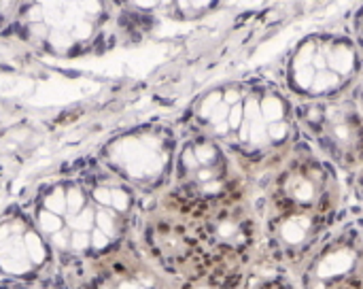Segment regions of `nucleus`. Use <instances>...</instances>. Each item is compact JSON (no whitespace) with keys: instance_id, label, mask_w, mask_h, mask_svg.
<instances>
[{"instance_id":"nucleus-14","label":"nucleus","mask_w":363,"mask_h":289,"mask_svg":"<svg viewBox=\"0 0 363 289\" xmlns=\"http://www.w3.org/2000/svg\"><path fill=\"white\" fill-rule=\"evenodd\" d=\"M247 268L249 266H230V264L208 266L198 275L177 283L174 289H242Z\"/></svg>"},{"instance_id":"nucleus-15","label":"nucleus","mask_w":363,"mask_h":289,"mask_svg":"<svg viewBox=\"0 0 363 289\" xmlns=\"http://www.w3.org/2000/svg\"><path fill=\"white\" fill-rule=\"evenodd\" d=\"M349 185V209L363 222V166L347 179Z\"/></svg>"},{"instance_id":"nucleus-13","label":"nucleus","mask_w":363,"mask_h":289,"mask_svg":"<svg viewBox=\"0 0 363 289\" xmlns=\"http://www.w3.org/2000/svg\"><path fill=\"white\" fill-rule=\"evenodd\" d=\"M242 289H300L296 273L257 258L245 273Z\"/></svg>"},{"instance_id":"nucleus-10","label":"nucleus","mask_w":363,"mask_h":289,"mask_svg":"<svg viewBox=\"0 0 363 289\" xmlns=\"http://www.w3.org/2000/svg\"><path fill=\"white\" fill-rule=\"evenodd\" d=\"M296 277L300 289H363V222L351 209Z\"/></svg>"},{"instance_id":"nucleus-1","label":"nucleus","mask_w":363,"mask_h":289,"mask_svg":"<svg viewBox=\"0 0 363 289\" xmlns=\"http://www.w3.org/2000/svg\"><path fill=\"white\" fill-rule=\"evenodd\" d=\"M149 207L98 162L43 185L26 215L57 266H100L136 241Z\"/></svg>"},{"instance_id":"nucleus-8","label":"nucleus","mask_w":363,"mask_h":289,"mask_svg":"<svg viewBox=\"0 0 363 289\" xmlns=\"http://www.w3.org/2000/svg\"><path fill=\"white\" fill-rule=\"evenodd\" d=\"M208 266H251L262 256V222L253 185L245 196L194 222Z\"/></svg>"},{"instance_id":"nucleus-11","label":"nucleus","mask_w":363,"mask_h":289,"mask_svg":"<svg viewBox=\"0 0 363 289\" xmlns=\"http://www.w3.org/2000/svg\"><path fill=\"white\" fill-rule=\"evenodd\" d=\"M43 13H21V30L30 43H40L47 51L66 55L72 49H85L98 36L106 34L104 23L108 19V4H96L91 13H85L89 4H38Z\"/></svg>"},{"instance_id":"nucleus-9","label":"nucleus","mask_w":363,"mask_h":289,"mask_svg":"<svg viewBox=\"0 0 363 289\" xmlns=\"http://www.w3.org/2000/svg\"><path fill=\"white\" fill-rule=\"evenodd\" d=\"M136 245L147 260L174 283L208 268L194 222L170 213L155 202L143 217Z\"/></svg>"},{"instance_id":"nucleus-7","label":"nucleus","mask_w":363,"mask_h":289,"mask_svg":"<svg viewBox=\"0 0 363 289\" xmlns=\"http://www.w3.org/2000/svg\"><path fill=\"white\" fill-rule=\"evenodd\" d=\"M300 136L347 179L363 166V117L353 96L296 102Z\"/></svg>"},{"instance_id":"nucleus-3","label":"nucleus","mask_w":363,"mask_h":289,"mask_svg":"<svg viewBox=\"0 0 363 289\" xmlns=\"http://www.w3.org/2000/svg\"><path fill=\"white\" fill-rule=\"evenodd\" d=\"M253 185L262 256L298 273L349 215L347 177L302 136L285 160Z\"/></svg>"},{"instance_id":"nucleus-18","label":"nucleus","mask_w":363,"mask_h":289,"mask_svg":"<svg viewBox=\"0 0 363 289\" xmlns=\"http://www.w3.org/2000/svg\"><path fill=\"white\" fill-rule=\"evenodd\" d=\"M0 289H38L34 283H21V281H15V283H9V285H0Z\"/></svg>"},{"instance_id":"nucleus-5","label":"nucleus","mask_w":363,"mask_h":289,"mask_svg":"<svg viewBox=\"0 0 363 289\" xmlns=\"http://www.w3.org/2000/svg\"><path fill=\"white\" fill-rule=\"evenodd\" d=\"M247 192H251V179L225 147L211 138L181 132L170 187L155 205L198 222Z\"/></svg>"},{"instance_id":"nucleus-16","label":"nucleus","mask_w":363,"mask_h":289,"mask_svg":"<svg viewBox=\"0 0 363 289\" xmlns=\"http://www.w3.org/2000/svg\"><path fill=\"white\" fill-rule=\"evenodd\" d=\"M342 19H345V23H347V28H349V32H351V36H353L363 60V2L355 4Z\"/></svg>"},{"instance_id":"nucleus-17","label":"nucleus","mask_w":363,"mask_h":289,"mask_svg":"<svg viewBox=\"0 0 363 289\" xmlns=\"http://www.w3.org/2000/svg\"><path fill=\"white\" fill-rule=\"evenodd\" d=\"M351 96H353V100H355V104H357V109H359V113H362L363 117V75L362 79L357 81L355 89L351 92Z\"/></svg>"},{"instance_id":"nucleus-4","label":"nucleus","mask_w":363,"mask_h":289,"mask_svg":"<svg viewBox=\"0 0 363 289\" xmlns=\"http://www.w3.org/2000/svg\"><path fill=\"white\" fill-rule=\"evenodd\" d=\"M296 102L349 96L363 75L359 49L345 23L302 34L272 66Z\"/></svg>"},{"instance_id":"nucleus-6","label":"nucleus","mask_w":363,"mask_h":289,"mask_svg":"<svg viewBox=\"0 0 363 289\" xmlns=\"http://www.w3.org/2000/svg\"><path fill=\"white\" fill-rule=\"evenodd\" d=\"M181 130L177 121L153 119L115 134L100 151V164L145 202H157L170 187Z\"/></svg>"},{"instance_id":"nucleus-2","label":"nucleus","mask_w":363,"mask_h":289,"mask_svg":"<svg viewBox=\"0 0 363 289\" xmlns=\"http://www.w3.org/2000/svg\"><path fill=\"white\" fill-rule=\"evenodd\" d=\"M174 121L183 134L225 147L251 183L277 168L300 141L296 100L272 66L204 87Z\"/></svg>"},{"instance_id":"nucleus-12","label":"nucleus","mask_w":363,"mask_h":289,"mask_svg":"<svg viewBox=\"0 0 363 289\" xmlns=\"http://www.w3.org/2000/svg\"><path fill=\"white\" fill-rule=\"evenodd\" d=\"M57 260L26 213L0 222V275L21 283L43 281Z\"/></svg>"}]
</instances>
